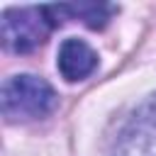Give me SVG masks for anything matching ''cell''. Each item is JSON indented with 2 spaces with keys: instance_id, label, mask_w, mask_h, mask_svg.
I'll use <instances>...</instances> for the list:
<instances>
[{
  "instance_id": "obj_1",
  "label": "cell",
  "mask_w": 156,
  "mask_h": 156,
  "mask_svg": "<svg viewBox=\"0 0 156 156\" xmlns=\"http://www.w3.org/2000/svg\"><path fill=\"white\" fill-rule=\"evenodd\" d=\"M58 105L56 90L39 76L20 73L2 83L0 107L7 122H34L49 117Z\"/></svg>"
},
{
  "instance_id": "obj_2",
  "label": "cell",
  "mask_w": 156,
  "mask_h": 156,
  "mask_svg": "<svg viewBox=\"0 0 156 156\" xmlns=\"http://www.w3.org/2000/svg\"><path fill=\"white\" fill-rule=\"evenodd\" d=\"M51 27L46 7H10L2 12V46L12 54H29L46 41Z\"/></svg>"
},
{
  "instance_id": "obj_3",
  "label": "cell",
  "mask_w": 156,
  "mask_h": 156,
  "mask_svg": "<svg viewBox=\"0 0 156 156\" xmlns=\"http://www.w3.org/2000/svg\"><path fill=\"white\" fill-rule=\"evenodd\" d=\"M110 156H156V93L149 95L119 127Z\"/></svg>"
},
{
  "instance_id": "obj_4",
  "label": "cell",
  "mask_w": 156,
  "mask_h": 156,
  "mask_svg": "<svg viewBox=\"0 0 156 156\" xmlns=\"http://www.w3.org/2000/svg\"><path fill=\"white\" fill-rule=\"evenodd\" d=\"M56 66H58V73L68 83H76V80L88 78L98 68V54L83 39H66L58 49Z\"/></svg>"
},
{
  "instance_id": "obj_5",
  "label": "cell",
  "mask_w": 156,
  "mask_h": 156,
  "mask_svg": "<svg viewBox=\"0 0 156 156\" xmlns=\"http://www.w3.org/2000/svg\"><path fill=\"white\" fill-rule=\"evenodd\" d=\"M51 24H61L66 20H80L90 29H100L110 22V17L117 12L115 5L105 2H78V5H44Z\"/></svg>"
}]
</instances>
